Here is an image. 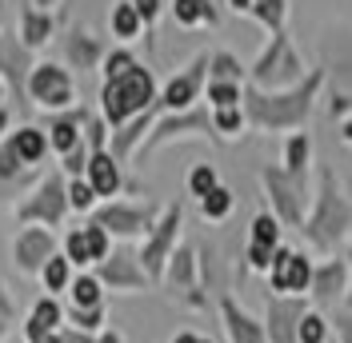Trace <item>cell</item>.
Here are the masks:
<instances>
[{"instance_id":"1","label":"cell","mask_w":352,"mask_h":343,"mask_svg":"<svg viewBox=\"0 0 352 343\" xmlns=\"http://www.w3.org/2000/svg\"><path fill=\"white\" fill-rule=\"evenodd\" d=\"M104 120L112 128H124L132 116H144L153 104V76L144 68H129L124 76H116L104 84Z\"/></svg>"},{"instance_id":"2","label":"cell","mask_w":352,"mask_h":343,"mask_svg":"<svg viewBox=\"0 0 352 343\" xmlns=\"http://www.w3.org/2000/svg\"><path fill=\"white\" fill-rule=\"evenodd\" d=\"M164 292L180 300L184 307H192V311H204L208 307V292H204V279H200V256L192 244H176V252L168 256L164 263Z\"/></svg>"},{"instance_id":"3","label":"cell","mask_w":352,"mask_h":343,"mask_svg":"<svg viewBox=\"0 0 352 343\" xmlns=\"http://www.w3.org/2000/svg\"><path fill=\"white\" fill-rule=\"evenodd\" d=\"M68 212H72V208H68V184H65L60 172L44 176L41 184L32 188V196L16 204V220H21V224H41L48 232L60 228Z\"/></svg>"},{"instance_id":"4","label":"cell","mask_w":352,"mask_h":343,"mask_svg":"<svg viewBox=\"0 0 352 343\" xmlns=\"http://www.w3.org/2000/svg\"><path fill=\"white\" fill-rule=\"evenodd\" d=\"M176 244H180V204L164 208V215L153 224V232L144 236L140 252H136L140 268H144V276L153 279V283H160V276H164V263H168V256L176 252Z\"/></svg>"},{"instance_id":"5","label":"cell","mask_w":352,"mask_h":343,"mask_svg":"<svg viewBox=\"0 0 352 343\" xmlns=\"http://www.w3.org/2000/svg\"><path fill=\"white\" fill-rule=\"evenodd\" d=\"M312 259L305 252H292L288 244L276 248V256H272V268H268V287H272V296H308V287H312Z\"/></svg>"},{"instance_id":"6","label":"cell","mask_w":352,"mask_h":343,"mask_svg":"<svg viewBox=\"0 0 352 343\" xmlns=\"http://www.w3.org/2000/svg\"><path fill=\"white\" fill-rule=\"evenodd\" d=\"M68 256V263L76 268V272H92L96 263H104L112 256V236L100 228V224H80V228H72L65 236V248H60Z\"/></svg>"},{"instance_id":"7","label":"cell","mask_w":352,"mask_h":343,"mask_svg":"<svg viewBox=\"0 0 352 343\" xmlns=\"http://www.w3.org/2000/svg\"><path fill=\"white\" fill-rule=\"evenodd\" d=\"M92 224H100L112 239H136L148 236L156 224L153 208H140V204H104L92 212Z\"/></svg>"},{"instance_id":"8","label":"cell","mask_w":352,"mask_h":343,"mask_svg":"<svg viewBox=\"0 0 352 343\" xmlns=\"http://www.w3.org/2000/svg\"><path fill=\"white\" fill-rule=\"evenodd\" d=\"M56 252H60L56 248V232H48V228L24 224L21 232H16V239H12V263H16L21 276H41V268Z\"/></svg>"},{"instance_id":"9","label":"cell","mask_w":352,"mask_h":343,"mask_svg":"<svg viewBox=\"0 0 352 343\" xmlns=\"http://www.w3.org/2000/svg\"><path fill=\"white\" fill-rule=\"evenodd\" d=\"M96 279L104 283V292H124V296H140L153 287V279L144 276L136 252H112L104 263H96Z\"/></svg>"},{"instance_id":"10","label":"cell","mask_w":352,"mask_h":343,"mask_svg":"<svg viewBox=\"0 0 352 343\" xmlns=\"http://www.w3.org/2000/svg\"><path fill=\"white\" fill-rule=\"evenodd\" d=\"M349 279H352L349 259H324L320 268H312L308 303H312L316 311H329V307H336V303H344V296H349Z\"/></svg>"},{"instance_id":"11","label":"cell","mask_w":352,"mask_h":343,"mask_svg":"<svg viewBox=\"0 0 352 343\" xmlns=\"http://www.w3.org/2000/svg\"><path fill=\"white\" fill-rule=\"evenodd\" d=\"M217 311H220V327H224V340L228 343H268L261 316H252L232 292H220L217 296Z\"/></svg>"},{"instance_id":"12","label":"cell","mask_w":352,"mask_h":343,"mask_svg":"<svg viewBox=\"0 0 352 343\" xmlns=\"http://www.w3.org/2000/svg\"><path fill=\"white\" fill-rule=\"evenodd\" d=\"M308 296H268V307H264V335L268 343H296V323L305 316Z\"/></svg>"},{"instance_id":"13","label":"cell","mask_w":352,"mask_h":343,"mask_svg":"<svg viewBox=\"0 0 352 343\" xmlns=\"http://www.w3.org/2000/svg\"><path fill=\"white\" fill-rule=\"evenodd\" d=\"M28 96L41 108H65L72 104V76L56 64H36L28 76Z\"/></svg>"},{"instance_id":"14","label":"cell","mask_w":352,"mask_h":343,"mask_svg":"<svg viewBox=\"0 0 352 343\" xmlns=\"http://www.w3.org/2000/svg\"><path fill=\"white\" fill-rule=\"evenodd\" d=\"M349 232V212H344V204L336 200V192H324L320 200V212L308 220V236L316 239L320 248H332L336 239Z\"/></svg>"},{"instance_id":"15","label":"cell","mask_w":352,"mask_h":343,"mask_svg":"<svg viewBox=\"0 0 352 343\" xmlns=\"http://www.w3.org/2000/svg\"><path fill=\"white\" fill-rule=\"evenodd\" d=\"M60 327H65V307H60V300L56 296H41V300L32 303L28 320H24V343L41 340V335H52Z\"/></svg>"},{"instance_id":"16","label":"cell","mask_w":352,"mask_h":343,"mask_svg":"<svg viewBox=\"0 0 352 343\" xmlns=\"http://www.w3.org/2000/svg\"><path fill=\"white\" fill-rule=\"evenodd\" d=\"M85 180L88 188L96 196H116L120 192V164L112 160V152H92L88 156V168H85Z\"/></svg>"},{"instance_id":"17","label":"cell","mask_w":352,"mask_h":343,"mask_svg":"<svg viewBox=\"0 0 352 343\" xmlns=\"http://www.w3.org/2000/svg\"><path fill=\"white\" fill-rule=\"evenodd\" d=\"M264 184H268V192H272V204H276V220L280 224H300V200L292 192V184H288L280 172H264Z\"/></svg>"},{"instance_id":"18","label":"cell","mask_w":352,"mask_h":343,"mask_svg":"<svg viewBox=\"0 0 352 343\" xmlns=\"http://www.w3.org/2000/svg\"><path fill=\"white\" fill-rule=\"evenodd\" d=\"M80 124H85V116H80V112H72V116H56V120H52V128H48V148L56 152V156H68L72 148H80V144H85Z\"/></svg>"},{"instance_id":"19","label":"cell","mask_w":352,"mask_h":343,"mask_svg":"<svg viewBox=\"0 0 352 343\" xmlns=\"http://www.w3.org/2000/svg\"><path fill=\"white\" fill-rule=\"evenodd\" d=\"M72 279H76V268L68 263L65 252H56V256H52V259L41 268V287L48 292V296H68Z\"/></svg>"},{"instance_id":"20","label":"cell","mask_w":352,"mask_h":343,"mask_svg":"<svg viewBox=\"0 0 352 343\" xmlns=\"http://www.w3.org/2000/svg\"><path fill=\"white\" fill-rule=\"evenodd\" d=\"M12 152L21 156V164L24 168H32V164H41L44 156H48V136H44L41 128H21V132H12Z\"/></svg>"},{"instance_id":"21","label":"cell","mask_w":352,"mask_h":343,"mask_svg":"<svg viewBox=\"0 0 352 343\" xmlns=\"http://www.w3.org/2000/svg\"><path fill=\"white\" fill-rule=\"evenodd\" d=\"M104 303V283L96 272H76L72 287H68V307H100Z\"/></svg>"},{"instance_id":"22","label":"cell","mask_w":352,"mask_h":343,"mask_svg":"<svg viewBox=\"0 0 352 343\" xmlns=\"http://www.w3.org/2000/svg\"><path fill=\"white\" fill-rule=\"evenodd\" d=\"M197 92H200V68H192V72L176 76L173 84L164 88V104L173 108V112H184V108L197 100Z\"/></svg>"},{"instance_id":"23","label":"cell","mask_w":352,"mask_h":343,"mask_svg":"<svg viewBox=\"0 0 352 343\" xmlns=\"http://www.w3.org/2000/svg\"><path fill=\"white\" fill-rule=\"evenodd\" d=\"M296 343H332V323H329V311H316L308 307L300 323H296Z\"/></svg>"},{"instance_id":"24","label":"cell","mask_w":352,"mask_h":343,"mask_svg":"<svg viewBox=\"0 0 352 343\" xmlns=\"http://www.w3.org/2000/svg\"><path fill=\"white\" fill-rule=\"evenodd\" d=\"M204 124H208V120H204L200 112H188V116H180V120H160V124H156V132L148 136V144H144V148L153 152V148H160L164 140H173V136H180V132H200Z\"/></svg>"},{"instance_id":"25","label":"cell","mask_w":352,"mask_h":343,"mask_svg":"<svg viewBox=\"0 0 352 343\" xmlns=\"http://www.w3.org/2000/svg\"><path fill=\"white\" fill-rule=\"evenodd\" d=\"M248 244H256V248H268V252H276L285 239H280V220L276 215H252V224H248Z\"/></svg>"},{"instance_id":"26","label":"cell","mask_w":352,"mask_h":343,"mask_svg":"<svg viewBox=\"0 0 352 343\" xmlns=\"http://www.w3.org/2000/svg\"><path fill=\"white\" fill-rule=\"evenodd\" d=\"M104 320H109V307H68L65 311V323L76 327V331H88V335H100L104 331Z\"/></svg>"},{"instance_id":"27","label":"cell","mask_w":352,"mask_h":343,"mask_svg":"<svg viewBox=\"0 0 352 343\" xmlns=\"http://www.w3.org/2000/svg\"><path fill=\"white\" fill-rule=\"evenodd\" d=\"M200 215H204L208 224H220V220H228V215H232V192H228L224 184H217L212 192L200 200Z\"/></svg>"},{"instance_id":"28","label":"cell","mask_w":352,"mask_h":343,"mask_svg":"<svg viewBox=\"0 0 352 343\" xmlns=\"http://www.w3.org/2000/svg\"><path fill=\"white\" fill-rule=\"evenodd\" d=\"M96 200H100V196L88 188L85 176H72V180H68V208H72V212H92Z\"/></svg>"},{"instance_id":"29","label":"cell","mask_w":352,"mask_h":343,"mask_svg":"<svg viewBox=\"0 0 352 343\" xmlns=\"http://www.w3.org/2000/svg\"><path fill=\"white\" fill-rule=\"evenodd\" d=\"M208 100L217 108H236L241 104V88H236V80H212L208 84Z\"/></svg>"},{"instance_id":"30","label":"cell","mask_w":352,"mask_h":343,"mask_svg":"<svg viewBox=\"0 0 352 343\" xmlns=\"http://www.w3.org/2000/svg\"><path fill=\"white\" fill-rule=\"evenodd\" d=\"M212 188H217V172L208 168V164H197V168L188 172V192L197 196V200H204Z\"/></svg>"},{"instance_id":"31","label":"cell","mask_w":352,"mask_h":343,"mask_svg":"<svg viewBox=\"0 0 352 343\" xmlns=\"http://www.w3.org/2000/svg\"><path fill=\"white\" fill-rule=\"evenodd\" d=\"M112 28H116V36H136V28H140V12H136L132 4H120V8L112 12Z\"/></svg>"},{"instance_id":"32","label":"cell","mask_w":352,"mask_h":343,"mask_svg":"<svg viewBox=\"0 0 352 343\" xmlns=\"http://www.w3.org/2000/svg\"><path fill=\"white\" fill-rule=\"evenodd\" d=\"M285 164H288V172H305V164H308V136H292V140H288Z\"/></svg>"},{"instance_id":"33","label":"cell","mask_w":352,"mask_h":343,"mask_svg":"<svg viewBox=\"0 0 352 343\" xmlns=\"http://www.w3.org/2000/svg\"><path fill=\"white\" fill-rule=\"evenodd\" d=\"M332 323V343H352V311L340 307V311H329Z\"/></svg>"},{"instance_id":"34","label":"cell","mask_w":352,"mask_h":343,"mask_svg":"<svg viewBox=\"0 0 352 343\" xmlns=\"http://www.w3.org/2000/svg\"><path fill=\"white\" fill-rule=\"evenodd\" d=\"M24 172V164H21V156L12 152V144H0V180H16Z\"/></svg>"},{"instance_id":"35","label":"cell","mask_w":352,"mask_h":343,"mask_svg":"<svg viewBox=\"0 0 352 343\" xmlns=\"http://www.w3.org/2000/svg\"><path fill=\"white\" fill-rule=\"evenodd\" d=\"M44 36H48V21L36 16V12H24V40L28 44H44Z\"/></svg>"},{"instance_id":"36","label":"cell","mask_w":352,"mask_h":343,"mask_svg":"<svg viewBox=\"0 0 352 343\" xmlns=\"http://www.w3.org/2000/svg\"><path fill=\"white\" fill-rule=\"evenodd\" d=\"M244 124V116H241V108H217V132H241Z\"/></svg>"},{"instance_id":"37","label":"cell","mask_w":352,"mask_h":343,"mask_svg":"<svg viewBox=\"0 0 352 343\" xmlns=\"http://www.w3.org/2000/svg\"><path fill=\"white\" fill-rule=\"evenodd\" d=\"M272 256H276V252L256 248V244H248V252H244V259H248V268H252V272H268V268H272Z\"/></svg>"},{"instance_id":"38","label":"cell","mask_w":352,"mask_h":343,"mask_svg":"<svg viewBox=\"0 0 352 343\" xmlns=\"http://www.w3.org/2000/svg\"><path fill=\"white\" fill-rule=\"evenodd\" d=\"M176 16H180V24H192L197 16H208V8H204V0H176Z\"/></svg>"},{"instance_id":"39","label":"cell","mask_w":352,"mask_h":343,"mask_svg":"<svg viewBox=\"0 0 352 343\" xmlns=\"http://www.w3.org/2000/svg\"><path fill=\"white\" fill-rule=\"evenodd\" d=\"M129 68H136V64H132V56H129V52H112V56H109V64H104V76H109V80H116V76H124Z\"/></svg>"},{"instance_id":"40","label":"cell","mask_w":352,"mask_h":343,"mask_svg":"<svg viewBox=\"0 0 352 343\" xmlns=\"http://www.w3.org/2000/svg\"><path fill=\"white\" fill-rule=\"evenodd\" d=\"M212 72H217V80H236V72H241V68H236L232 56H217V68H212Z\"/></svg>"},{"instance_id":"41","label":"cell","mask_w":352,"mask_h":343,"mask_svg":"<svg viewBox=\"0 0 352 343\" xmlns=\"http://www.w3.org/2000/svg\"><path fill=\"white\" fill-rule=\"evenodd\" d=\"M0 320L8 323V327L16 323V307H12V300H8V292H4V283H0Z\"/></svg>"},{"instance_id":"42","label":"cell","mask_w":352,"mask_h":343,"mask_svg":"<svg viewBox=\"0 0 352 343\" xmlns=\"http://www.w3.org/2000/svg\"><path fill=\"white\" fill-rule=\"evenodd\" d=\"M60 340L65 343H96V335H88V331H76V327H60Z\"/></svg>"},{"instance_id":"43","label":"cell","mask_w":352,"mask_h":343,"mask_svg":"<svg viewBox=\"0 0 352 343\" xmlns=\"http://www.w3.org/2000/svg\"><path fill=\"white\" fill-rule=\"evenodd\" d=\"M168 343H217V340H208V335H200V331H176Z\"/></svg>"},{"instance_id":"44","label":"cell","mask_w":352,"mask_h":343,"mask_svg":"<svg viewBox=\"0 0 352 343\" xmlns=\"http://www.w3.org/2000/svg\"><path fill=\"white\" fill-rule=\"evenodd\" d=\"M96 343H124V335H120L116 327H104V331L96 335Z\"/></svg>"},{"instance_id":"45","label":"cell","mask_w":352,"mask_h":343,"mask_svg":"<svg viewBox=\"0 0 352 343\" xmlns=\"http://www.w3.org/2000/svg\"><path fill=\"white\" fill-rule=\"evenodd\" d=\"M156 8H160L156 0H136V12H140V16H156Z\"/></svg>"},{"instance_id":"46","label":"cell","mask_w":352,"mask_h":343,"mask_svg":"<svg viewBox=\"0 0 352 343\" xmlns=\"http://www.w3.org/2000/svg\"><path fill=\"white\" fill-rule=\"evenodd\" d=\"M32 343H65V340H60V331H52V335H41V340H32Z\"/></svg>"},{"instance_id":"47","label":"cell","mask_w":352,"mask_h":343,"mask_svg":"<svg viewBox=\"0 0 352 343\" xmlns=\"http://www.w3.org/2000/svg\"><path fill=\"white\" fill-rule=\"evenodd\" d=\"M4 128H8V112H4V104H0V136H4Z\"/></svg>"},{"instance_id":"48","label":"cell","mask_w":352,"mask_h":343,"mask_svg":"<svg viewBox=\"0 0 352 343\" xmlns=\"http://www.w3.org/2000/svg\"><path fill=\"white\" fill-rule=\"evenodd\" d=\"M344 307L352 311V279H349V296H344Z\"/></svg>"},{"instance_id":"49","label":"cell","mask_w":352,"mask_h":343,"mask_svg":"<svg viewBox=\"0 0 352 343\" xmlns=\"http://www.w3.org/2000/svg\"><path fill=\"white\" fill-rule=\"evenodd\" d=\"M8 331H12V327H8V323L0 320V340H4V335H8Z\"/></svg>"},{"instance_id":"50","label":"cell","mask_w":352,"mask_h":343,"mask_svg":"<svg viewBox=\"0 0 352 343\" xmlns=\"http://www.w3.org/2000/svg\"><path fill=\"white\" fill-rule=\"evenodd\" d=\"M344 140H349V144H352V120H349V124H344Z\"/></svg>"},{"instance_id":"51","label":"cell","mask_w":352,"mask_h":343,"mask_svg":"<svg viewBox=\"0 0 352 343\" xmlns=\"http://www.w3.org/2000/svg\"><path fill=\"white\" fill-rule=\"evenodd\" d=\"M344 259H349V268H352V248H349V256H344Z\"/></svg>"},{"instance_id":"52","label":"cell","mask_w":352,"mask_h":343,"mask_svg":"<svg viewBox=\"0 0 352 343\" xmlns=\"http://www.w3.org/2000/svg\"><path fill=\"white\" fill-rule=\"evenodd\" d=\"M0 104H4V88H0Z\"/></svg>"},{"instance_id":"53","label":"cell","mask_w":352,"mask_h":343,"mask_svg":"<svg viewBox=\"0 0 352 343\" xmlns=\"http://www.w3.org/2000/svg\"><path fill=\"white\" fill-rule=\"evenodd\" d=\"M236 4H248V0H236Z\"/></svg>"},{"instance_id":"54","label":"cell","mask_w":352,"mask_h":343,"mask_svg":"<svg viewBox=\"0 0 352 343\" xmlns=\"http://www.w3.org/2000/svg\"><path fill=\"white\" fill-rule=\"evenodd\" d=\"M41 4H48V0H41Z\"/></svg>"}]
</instances>
